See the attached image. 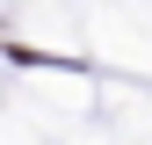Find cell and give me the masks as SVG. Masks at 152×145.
<instances>
[]
</instances>
